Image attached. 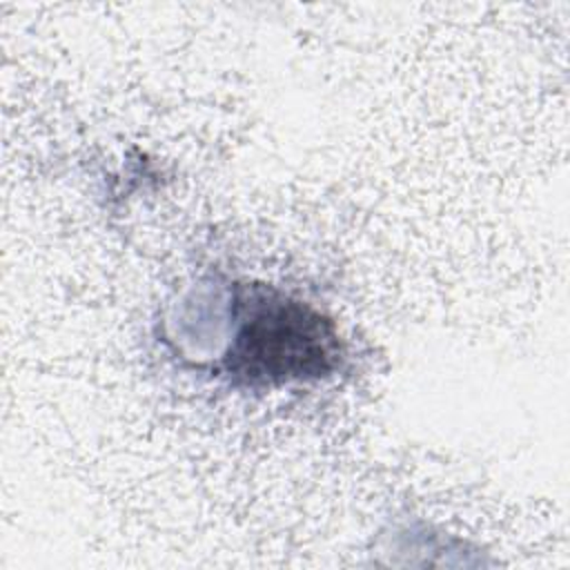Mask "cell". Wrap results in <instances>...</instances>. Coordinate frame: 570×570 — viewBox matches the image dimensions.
<instances>
[{"mask_svg": "<svg viewBox=\"0 0 570 570\" xmlns=\"http://www.w3.org/2000/svg\"><path fill=\"white\" fill-rule=\"evenodd\" d=\"M229 367L247 381H305L338 363L334 325L309 305L274 292L249 303L229 350Z\"/></svg>", "mask_w": 570, "mask_h": 570, "instance_id": "cell-1", "label": "cell"}]
</instances>
